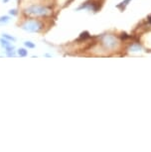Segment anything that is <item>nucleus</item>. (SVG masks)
Segmentation results:
<instances>
[{
  "label": "nucleus",
  "mask_w": 151,
  "mask_h": 152,
  "mask_svg": "<svg viewBox=\"0 0 151 152\" xmlns=\"http://www.w3.org/2000/svg\"><path fill=\"white\" fill-rule=\"evenodd\" d=\"M24 45H25V47H27L28 49H34L36 47V45L34 44V43L30 42V41H26L24 43Z\"/></svg>",
  "instance_id": "obj_8"
},
{
  "label": "nucleus",
  "mask_w": 151,
  "mask_h": 152,
  "mask_svg": "<svg viewBox=\"0 0 151 152\" xmlns=\"http://www.w3.org/2000/svg\"><path fill=\"white\" fill-rule=\"evenodd\" d=\"M21 28L25 31H28V32H40L42 30V24L40 23L38 20H29V21H26L24 24H22Z\"/></svg>",
  "instance_id": "obj_1"
},
{
  "label": "nucleus",
  "mask_w": 151,
  "mask_h": 152,
  "mask_svg": "<svg viewBox=\"0 0 151 152\" xmlns=\"http://www.w3.org/2000/svg\"><path fill=\"white\" fill-rule=\"evenodd\" d=\"M8 1H9V0H3V3H7Z\"/></svg>",
  "instance_id": "obj_10"
},
{
  "label": "nucleus",
  "mask_w": 151,
  "mask_h": 152,
  "mask_svg": "<svg viewBox=\"0 0 151 152\" xmlns=\"http://www.w3.org/2000/svg\"><path fill=\"white\" fill-rule=\"evenodd\" d=\"M10 21L9 16H1L0 17V24H6Z\"/></svg>",
  "instance_id": "obj_5"
},
{
  "label": "nucleus",
  "mask_w": 151,
  "mask_h": 152,
  "mask_svg": "<svg viewBox=\"0 0 151 152\" xmlns=\"http://www.w3.org/2000/svg\"><path fill=\"white\" fill-rule=\"evenodd\" d=\"M105 44L107 45H110L112 44V46L115 45V39L112 38V37H110V36H107V37H105V39H104V41Z\"/></svg>",
  "instance_id": "obj_4"
},
{
  "label": "nucleus",
  "mask_w": 151,
  "mask_h": 152,
  "mask_svg": "<svg viewBox=\"0 0 151 152\" xmlns=\"http://www.w3.org/2000/svg\"><path fill=\"white\" fill-rule=\"evenodd\" d=\"M0 44H1V46L5 49V50H6V52L7 51H14V46H12V44H11L8 40L3 38V37L0 39Z\"/></svg>",
  "instance_id": "obj_3"
},
{
  "label": "nucleus",
  "mask_w": 151,
  "mask_h": 152,
  "mask_svg": "<svg viewBox=\"0 0 151 152\" xmlns=\"http://www.w3.org/2000/svg\"><path fill=\"white\" fill-rule=\"evenodd\" d=\"M9 14H10V15H12V16H16L17 14H18V11H17L16 9H11L9 11Z\"/></svg>",
  "instance_id": "obj_9"
},
{
  "label": "nucleus",
  "mask_w": 151,
  "mask_h": 152,
  "mask_svg": "<svg viewBox=\"0 0 151 152\" xmlns=\"http://www.w3.org/2000/svg\"><path fill=\"white\" fill-rule=\"evenodd\" d=\"M26 13L36 16H46L47 14L50 13V10L43 6H31L26 9Z\"/></svg>",
  "instance_id": "obj_2"
},
{
  "label": "nucleus",
  "mask_w": 151,
  "mask_h": 152,
  "mask_svg": "<svg viewBox=\"0 0 151 152\" xmlns=\"http://www.w3.org/2000/svg\"><path fill=\"white\" fill-rule=\"evenodd\" d=\"M18 55L20 57H26L28 55V51L26 50V49L21 48V49H19V50H18Z\"/></svg>",
  "instance_id": "obj_6"
},
{
  "label": "nucleus",
  "mask_w": 151,
  "mask_h": 152,
  "mask_svg": "<svg viewBox=\"0 0 151 152\" xmlns=\"http://www.w3.org/2000/svg\"><path fill=\"white\" fill-rule=\"evenodd\" d=\"M2 37H3V38H5L6 40H8V41H13V42L16 41L15 37L11 36V35H9V34H2Z\"/></svg>",
  "instance_id": "obj_7"
}]
</instances>
